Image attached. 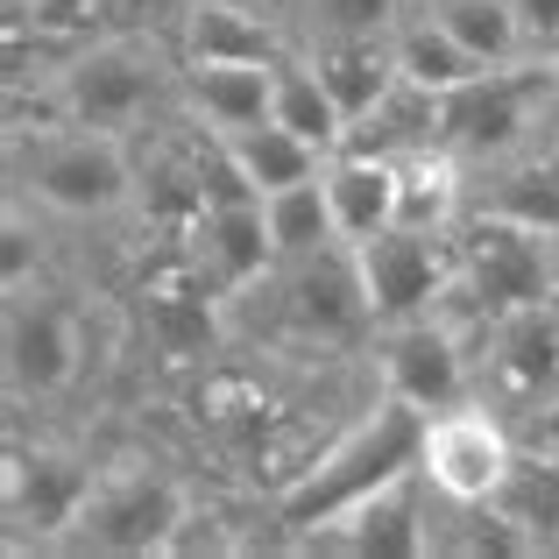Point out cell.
Returning <instances> with one entry per match:
<instances>
[{
    "label": "cell",
    "mask_w": 559,
    "mask_h": 559,
    "mask_svg": "<svg viewBox=\"0 0 559 559\" xmlns=\"http://www.w3.org/2000/svg\"><path fill=\"white\" fill-rule=\"evenodd\" d=\"M234 319V355L255 361H290V369H341L369 361V290H361L355 248L333 241L319 255H284L270 276L227 298Z\"/></svg>",
    "instance_id": "6da1fadb"
},
{
    "label": "cell",
    "mask_w": 559,
    "mask_h": 559,
    "mask_svg": "<svg viewBox=\"0 0 559 559\" xmlns=\"http://www.w3.org/2000/svg\"><path fill=\"white\" fill-rule=\"evenodd\" d=\"M8 150V199L36 205L64 234H114L135 227V142L79 121H43L0 142Z\"/></svg>",
    "instance_id": "7a4b0ae2"
},
{
    "label": "cell",
    "mask_w": 559,
    "mask_h": 559,
    "mask_svg": "<svg viewBox=\"0 0 559 559\" xmlns=\"http://www.w3.org/2000/svg\"><path fill=\"white\" fill-rule=\"evenodd\" d=\"M43 93L79 128H107V135H128V142L150 135L164 114H178V93H185V57H178V36H170V14L71 43Z\"/></svg>",
    "instance_id": "3957f363"
},
{
    "label": "cell",
    "mask_w": 559,
    "mask_h": 559,
    "mask_svg": "<svg viewBox=\"0 0 559 559\" xmlns=\"http://www.w3.org/2000/svg\"><path fill=\"white\" fill-rule=\"evenodd\" d=\"M205 481L170 461L156 439H99V475L71 524V546L85 559H170V538L191 518Z\"/></svg>",
    "instance_id": "277c9868"
},
{
    "label": "cell",
    "mask_w": 559,
    "mask_h": 559,
    "mask_svg": "<svg viewBox=\"0 0 559 559\" xmlns=\"http://www.w3.org/2000/svg\"><path fill=\"white\" fill-rule=\"evenodd\" d=\"M418 447H425V411H411L404 396L376 390L361 411H347V418L333 425V439L312 453V467H305L284 496H270V518H276V532H284V552H290L298 532H312V524H326L333 510L361 503L369 489L396 481L404 467H418Z\"/></svg>",
    "instance_id": "5b68a950"
},
{
    "label": "cell",
    "mask_w": 559,
    "mask_h": 559,
    "mask_svg": "<svg viewBox=\"0 0 559 559\" xmlns=\"http://www.w3.org/2000/svg\"><path fill=\"white\" fill-rule=\"evenodd\" d=\"M93 475H99L93 432H57V425L28 432V418H8V453H0V524L8 532H0V546L14 559L64 552Z\"/></svg>",
    "instance_id": "8992f818"
},
{
    "label": "cell",
    "mask_w": 559,
    "mask_h": 559,
    "mask_svg": "<svg viewBox=\"0 0 559 559\" xmlns=\"http://www.w3.org/2000/svg\"><path fill=\"white\" fill-rule=\"evenodd\" d=\"M453 241H461V276L439 298V319H453L475 341L496 312L559 298V234L518 227V219H496V213H467L453 227Z\"/></svg>",
    "instance_id": "52a82bcc"
},
{
    "label": "cell",
    "mask_w": 559,
    "mask_h": 559,
    "mask_svg": "<svg viewBox=\"0 0 559 559\" xmlns=\"http://www.w3.org/2000/svg\"><path fill=\"white\" fill-rule=\"evenodd\" d=\"M559 99V64L552 57H518V64H489L439 93V142L461 156L467 170L496 164V156L524 150Z\"/></svg>",
    "instance_id": "ba28073f"
},
{
    "label": "cell",
    "mask_w": 559,
    "mask_h": 559,
    "mask_svg": "<svg viewBox=\"0 0 559 559\" xmlns=\"http://www.w3.org/2000/svg\"><path fill=\"white\" fill-rule=\"evenodd\" d=\"M369 376H376V390L404 396V404L425 411V418L467 404V396H481V382H475V333H461L439 312L376 326L369 333Z\"/></svg>",
    "instance_id": "9c48e42d"
},
{
    "label": "cell",
    "mask_w": 559,
    "mask_h": 559,
    "mask_svg": "<svg viewBox=\"0 0 559 559\" xmlns=\"http://www.w3.org/2000/svg\"><path fill=\"white\" fill-rule=\"evenodd\" d=\"M355 270H361V290H369L376 326H396V319L439 312V298L461 276V241H453V227H411V219H396V227L355 241Z\"/></svg>",
    "instance_id": "30bf717a"
},
{
    "label": "cell",
    "mask_w": 559,
    "mask_h": 559,
    "mask_svg": "<svg viewBox=\"0 0 559 559\" xmlns=\"http://www.w3.org/2000/svg\"><path fill=\"white\" fill-rule=\"evenodd\" d=\"M518 453H524V439H518V425H510V411H496L489 396H467V404L425 418L418 467H425V481H432L439 496H453V503H489V496L510 481Z\"/></svg>",
    "instance_id": "8fae6325"
},
{
    "label": "cell",
    "mask_w": 559,
    "mask_h": 559,
    "mask_svg": "<svg viewBox=\"0 0 559 559\" xmlns=\"http://www.w3.org/2000/svg\"><path fill=\"white\" fill-rule=\"evenodd\" d=\"M425 518H432V481L425 467H404L396 481L369 489L361 503L333 510L326 524L290 538V552H326V559H432L425 546Z\"/></svg>",
    "instance_id": "7c38bea8"
},
{
    "label": "cell",
    "mask_w": 559,
    "mask_h": 559,
    "mask_svg": "<svg viewBox=\"0 0 559 559\" xmlns=\"http://www.w3.org/2000/svg\"><path fill=\"white\" fill-rule=\"evenodd\" d=\"M475 382L496 411H532L559 390V298L496 312L475 341Z\"/></svg>",
    "instance_id": "4fadbf2b"
},
{
    "label": "cell",
    "mask_w": 559,
    "mask_h": 559,
    "mask_svg": "<svg viewBox=\"0 0 559 559\" xmlns=\"http://www.w3.org/2000/svg\"><path fill=\"white\" fill-rule=\"evenodd\" d=\"M185 64H284L298 50L276 0H170Z\"/></svg>",
    "instance_id": "5bb4252c"
},
{
    "label": "cell",
    "mask_w": 559,
    "mask_h": 559,
    "mask_svg": "<svg viewBox=\"0 0 559 559\" xmlns=\"http://www.w3.org/2000/svg\"><path fill=\"white\" fill-rule=\"evenodd\" d=\"M185 255L199 262V276L234 298L248 290L255 276L276 270V241H270V219H262V199H227V205H205L199 227L185 234Z\"/></svg>",
    "instance_id": "9a60e30c"
},
{
    "label": "cell",
    "mask_w": 559,
    "mask_h": 559,
    "mask_svg": "<svg viewBox=\"0 0 559 559\" xmlns=\"http://www.w3.org/2000/svg\"><path fill=\"white\" fill-rule=\"evenodd\" d=\"M319 185H326V199H333V219H341L347 248L382 234V227H396V213H404V170H396L390 156L333 150L326 170H319Z\"/></svg>",
    "instance_id": "2e32d148"
},
{
    "label": "cell",
    "mask_w": 559,
    "mask_h": 559,
    "mask_svg": "<svg viewBox=\"0 0 559 559\" xmlns=\"http://www.w3.org/2000/svg\"><path fill=\"white\" fill-rule=\"evenodd\" d=\"M341 150H369V156H390V164L425 156V150H447V142H439V93L418 85V79H396L369 114L347 121Z\"/></svg>",
    "instance_id": "e0dca14e"
},
{
    "label": "cell",
    "mask_w": 559,
    "mask_h": 559,
    "mask_svg": "<svg viewBox=\"0 0 559 559\" xmlns=\"http://www.w3.org/2000/svg\"><path fill=\"white\" fill-rule=\"evenodd\" d=\"M178 107L191 121L219 128V135L255 128V121H270V107H276V64H185Z\"/></svg>",
    "instance_id": "ac0fdd59"
},
{
    "label": "cell",
    "mask_w": 559,
    "mask_h": 559,
    "mask_svg": "<svg viewBox=\"0 0 559 559\" xmlns=\"http://www.w3.org/2000/svg\"><path fill=\"white\" fill-rule=\"evenodd\" d=\"M227 156H234V170L248 178L255 199H270V191L305 185V178H319V170H326V150H319V142H305V135H290L284 121L234 128V135H227Z\"/></svg>",
    "instance_id": "d6986e66"
},
{
    "label": "cell",
    "mask_w": 559,
    "mask_h": 559,
    "mask_svg": "<svg viewBox=\"0 0 559 559\" xmlns=\"http://www.w3.org/2000/svg\"><path fill=\"white\" fill-rule=\"evenodd\" d=\"M170 14V0H0V28H36L57 43H85L99 28H128Z\"/></svg>",
    "instance_id": "ffe728a7"
},
{
    "label": "cell",
    "mask_w": 559,
    "mask_h": 559,
    "mask_svg": "<svg viewBox=\"0 0 559 559\" xmlns=\"http://www.w3.org/2000/svg\"><path fill=\"white\" fill-rule=\"evenodd\" d=\"M319 64V79H326V93L341 99V114L355 121V114H369L382 93H390L404 71H396V50L390 36H355V43H319V50H305Z\"/></svg>",
    "instance_id": "44dd1931"
},
{
    "label": "cell",
    "mask_w": 559,
    "mask_h": 559,
    "mask_svg": "<svg viewBox=\"0 0 559 559\" xmlns=\"http://www.w3.org/2000/svg\"><path fill=\"white\" fill-rule=\"evenodd\" d=\"M390 50H396V71H404V79H418V85H432V93H453L461 79L489 71V64H475V57L461 50V36H453V28L439 22L425 0L390 28Z\"/></svg>",
    "instance_id": "7402d4cb"
},
{
    "label": "cell",
    "mask_w": 559,
    "mask_h": 559,
    "mask_svg": "<svg viewBox=\"0 0 559 559\" xmlns=\"http://www.w3.org/2000/svg\"><path fill=\"white\" fill-rule=\"evenodd\" d=\"M270 121H284L290 135H305V142H319V150H341V135H347V114H341V99L326 93V79H319V64L305 50H290L284 64H276V107H270Z\"/></svg>",
    "instance_id": "603a6c76"
},
{
    "label": "cell",
    "mask_w": 559,
    "mask_h": 559,
    "mask_svg": "<svg viewBox=\"0 0 559 559\" xmlns=\"http://www.w3.org/2000/svg\"><path fill=\"white\" fill-rule=\"evenodd\" d=\"M298 36V50H319V43H355V36H390L418 0H276Z\"/></svg>",
    "instance_id": "cb8c5ba5"
},
{
    "label": "cell",
    "mask_w": 559,
    "mask_h": 559,
    "mask_svg": "<svg viewBox=\"0 0 559 559\" xmlns=\"http://www.w3.org/2000/svg\"><path fill=\"white\" fill-rule=\"evenodd\" d=\"M496 503L524 524V538H532L538 559H559V461L524 447L518 467H510V481L496 489Z\"/></svg>",
    "instance_id": "d4e9b609"
},
{
    "label": "cell",
    "mask_w": 559,
    "mask_h": 559,
    "mask_svg": "<svg viewBox=\"0 0 559 559\" xmlns=\"http://www.w3.org/2000/svg\"><path fill=\"white\" fill-rule=\"evenodd\" d=\"M262 219H270L276 262H284V255H319V248L341 241V219H333V199H326V185H319V178L270 191V199H262Z\"/></svg>",
    "instance_id": "484cf974"
},
{
    "label": "cell",
    "mask_w": 559,
    "mask_h": 559,
    "mask_svg": "<svg viewBox=\"0 0 559 559\" xmlns=\"http://www.w3.org/2000/svg\"><path fill=\"white\" fill-rule=\"evenodd\" d=\"M425 8L461 36V50L475 57V64H518V57H532L524 22H518L510 0H425Z\"/></svg>",
    "instance_id": "4316f807"
},
{
    "label": "cell",
    "mask_w": 559,
    "mask_h": 559,
    "mask_svg": "<svg viewBox=\"0 0 559 559\" xmlns=\"http://www.w3.org/2000/svg\"><path fill=\"white\" fill-rule=\"evenodd\" d=\"M510 425H518V439H524V447H532V453H546V461H559V390L546 396V404L518 411V418H510Z\"/></svg>",
    "instance_id": "83f0119b"
},
{
    "label": "cell",
    "mask_w": 559,
    "mask_h": 559,
    "mask_svg": "<svg viewBox=\"0 0 559 559\" xmlns=\"http://www.w3.org/2000/svg\"><path fill=\"white\" fill-rule=\"evenodd\" d=\"M524 22V43H532V57H559V0H510Z\"/></svg>",
    "instance_id": "f1b7e54d"
}]
</instances>
